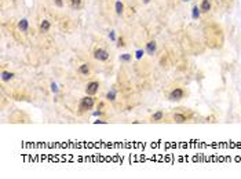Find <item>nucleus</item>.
<instances>
[{
    "label": "nucleus",
    "instance_id": "obj_12",
    "mask_svg": "<svg viewBox=\"0 0 241 179\" xmlns=\"http://www.w3.org/2000/svg\"><path fill=\"white\" fill-rule=\"evenodd\" d=\"M116 98H117V91H116L115 88H112V90H109V91L106 93V99H108L109 102H115Z\"/></svg>",
    "mask_w": 241,
    "mask_h": 179
},
{
    "label": "nucleus",
    "instance_id": "obj_4",
    "mask_svg": "<svg viewBox=\"0 0 241 179\" xmlns=\"http://www.w3.org/2000/svg\"><path fill=\"white\" fill-rule=\"evenodd\" d=\"M98 90H99V81L94 80V81H90V83H87L86 86V95H95L98 93Z\"/></svg>",
    "mask_w": 241,
    "mask_h": 179
},
{
    "label": "nucleus",
    "instance_id": "obj_25",
    "mask_svg": "<svg viewBox=\"0 0 241 179\" xmlns=\"http://www.w3.org/2000/svg\"><path fill=\"white\" fill-rule=\"evenodd\" d=\"M142 1H144L145 4H148V3H150V1H152V0H142Z\"/></svg>",
    "mask_w": 241,
    "mask_h": 179
},
{
    "label": "nucleus",
    "instance_id": "obj_22",
    "mask_svg": "<svg viewBox=\"0 0 241 179\" xmlns=\"http://www.w3.org/2000/svg\"><path fill=\"white\" fill-rule=\"evenodd\" d=\"M54 3L57 7H63V0H54Z\"/></svg>",
    "mask_w": 241,
    "mask_h": 179
},
{
    "label": "nucleus",
    "instance_id": "obj_17",
    "mask_svg": "<svg viewBox=\"0 0 241 179\" xmlns=\"http://www.w3.org/2000/svg\"><path fill=\"white\" fill-rule=\"evenodd\" d=\"M50 90H51V93L54 94V95H58V93H59V87H58L57 83H54V81L50 84Z\"/></svg>",
    "mask_w": 241,
    "mask_h": 179
},
{
    "label": "nucleus",
    "instance_id": "obj_26",
    "mask_svg": "<svg viewBox=\"0 0 241 179\" xmlns=\"http://www.w3.org/2000/svg\"><path fill=\"white\" fill-rule=\"evenodd\" d=\"M183 1H187V0H183Z\"/></svg>",
    "mask_w": 241,
    "mask_h": 179
},
{
    "label": "nucleus",
    "instance_id": "obj_9",
    "mask_svg": "<svg viewBox=\"0 0 241 179\" xmlns=\"http://www.w3.org/2000/svg\"><path fill=\"white\" fill-rule=\"evenodd\" d=\"M115 11L117 15H123V12H124V3L120 1V0H117L115 3Z\"/></svg>",
    "mask_w": 241,
    "mask_h": 179
},
{
    "label": "nucleus",
    "instance_id": "obj_16",
    "mask_svg": "<svg viewBox=\"0 0 241 179\" xmlns=\"http://www.w3.org/2000/svg\"><path fill=\"white\" fill-rule=\"evenodd\" d=\"M200 14H201L200 7L193 6V8H192V18H193V19H197V18H200Z\"/></svg>",
    "mask_w": 241,
    "mask_h": 179
},
{
    "label": "nucleus",
    "instance_id": "obj_8",
    "mask_svg": "<svg viewBox=\"0 0 241 179\" xmlns=\"http://www.w3.org/2000/svg\"><path fill=\"white\" fill-rule=\"evenodd\" d=\"M39 29H40V32H48L50 29H51V23H50V21L48 19H43L40 22V25H39Z\"/></svg>",
    "mask_w": 241,
    "mask_h": 179
},
{
    "label": "nucleus",
    "instance_id": "obj_1",
    "mask_svg": "<svg viewBox=\"0 0 241 179\" xmlns=\"http://www.w3.org/2000/svg\"><path fill=\"white\" fill-rule=\"evenodd\" d=\"M95 104H97L95 97H92V95H86L84 98H81L80 104H79V109H80V112H87V110L94 109Z\"/></svg>",
    "mask_w": 241,
    "mask_h": 179
},
{
    "label": "nucleus",
    "instance_id": "obj_18",
    "mask_svg": "<svg viewBox=\"0 0 241 179\" xmlns=\"http://www.w3.org/2000/svg\"><path fill=\"white\" fill-rule=\"evenodd\" d=\"M70 6L76 8V10H79L81 7V0H70Z\"/></svg>",
    "mask_w": 241,
    "mask_h": 179
},
{
    "label": "nucleus",
    "instance_id": "obj_15",
    "mask_svg": "<svg viewBox=\"0 0 241 179\" xmlns=\"http://www.w3.org/2000/svg\"><path fill=\"white\" fill-rule=\"evenodd\" d=\"M119 59H120V62H123V64H128V62H131L132 54H121L120 57H119Z\"/></svg>",
    "mask_w": 241,
    "mask_h": 179
},
{
    "label": "nucleus",
    "instance_id": "obj_19",
    "mask_svg": "<svg viewBox=\"0 0 241 179\" xmlns=\"http://www.w3.org/2000/svg\"><path fill=\"white\" fill-rule=\"evenodd\" d=\"M145 50H142V48H138L137 51H135V58H137V59H142V58H144V55H145Z\"/></svg>",
    "mask_w": 241,
    "mask_h": 179
},
{
    "label": "nucleus",
    "instance_id": "obj_13",
    "mask_svg": "<svg viewBox=\"0 0 241 179\" xmlns=\"http://www.w3.org/2000/svg\"><path fill=\"white\" fill-rule=\"evenodd\" d=\"M200 10H201V12H208L211 10V3H209V0H203V1H201Z\"/></svg>",
    "mask_w": 241,
    "mask_h": 179
},
{
    "label": "nucleus",
    "instance_id": "obj_21",
    "mask_svg": "<svg viewBox=\"0 0 241 179\" xmlns=\"http://www.w3.org/2000/svg\"><path fill=\"white\" fill-rule=\"evenodd\" d=\"M126 46V43H124V39H123V36H120L119 39H117V47H124Z\"/></svg>",
    "mask_w": 241,
    "mask_h": 179
},
{
    "label": "nucleus",
    "instance_id": "obj_2",
    "mask_svg": "<svg viewBox=\"0 0 241 179\" xmlns=\"http://www.w3.org/2000/svg\"><path fill=\"white\" fill-rule=\"evenodd\" d=\"M94 58H95L97 61H101V62H106V61L110 58V54L106 51L105 48L98 47V48L94 50Z\"/></svg>",
    "mask_w": 241,
    "mask_h": 179
},
{
    "label": "nucleus",
    "instance_id": "obj_3",
    "mask_svg": "<svg viewBox=\"0 0 241 179\" xmlns=\"http://www.w3.org/2000/svg\"><path fill=\"white\" fill-rule=\"evenodd\" d=\"M185 97V90L183 88H174L171 93L168 94V99H171V101H181V99H183Z\"/></svg>",
    "mask_w": 241,
    "mask_h": 179
},
{
    "label": "nucleus",
    "instance_id": "obj_23",
    "mask_svg": "<svg viewBox=\"0 0 241 179\" xmlns=\"http://www.w3.org/2000/svg\"><path fill=\"white\" fill-rule=\"evenodd\" d=\"M94 116H95V117H99V116H102V110H101V109L95 110V112H94Z\"/></svg>",
    "mask_w": 241,
    "mask_h": 179
},
{
    "label": "nucleus",
    "instance_id": "obj_7",
    "mask_svg": "<svg viewBox=\"0 0 241 179\" xmlns=\"http://www.w3.org/2000/svg\"><path fill=\"white\" fill-rule=\"evenodd\" d=\"M18 29H19L21 32H28L29 30V21L26 18H22V19L18 22Z\"/></svg>",
    "mask_w": 241,
    "mask_h": 179
},
{
    "label": "nucleus",
    "instance_id": "obj_14",
    "mask_svg": "<svg viewBox=\"0 0 241 179\" xmlns=\"http://www.w3.org/2000/svg\"><path fill=\"white\" fill-rule=\"evenodd\" d=\"M163 119H164V113H163L161 110H159V112H156V113L152 115V121H154V123L161 121Z\"/></svg>",
    "mask_w": 241,
    "mask_h": 179
},
{
    "label": "nucleus",
    "instance_id": "obj_6",
    "mask_svg": "<svg viewBox=\"0 0 241 179\" xmlns=\"http://www.w3.org/2000/svg\"><path fill=\"white\" fill-rule=\"evenodd\" d=\"M79 73L83 76H88L90 75V72H91V65L88 64V62H84V64H81L80 66H79Z\"/></svg>",
    "mask_w": 241,
    "mask_h": 179
},
{
    "label": "nucleus",
    "instance_id": "obj_20",
    "mask_svg": "<svg viewBox=\"0 0 241 179\" xmlns=\"http://www.w3.org/2000/svg\"><path fill=\"white\" fill-rule=\"evenodd\" d=\"M109 40L110 41H117V37H116V32H115V30H110V32H109Z\"/></svg>",
    "mask_w": 241,
    "mask_h": 179
},
{
    "label": "nucleus",
    "instance_id": "obj_10",
    "mask_svg": "<svg viewBox=\"0 0 241 179\" xmlns=\"http://www.w3.org/2000/svg\"><path fill=\"white\" fill-rule=\"evenodd\" d=\"M14 72H10V70H3L1 72V80L3 81H10L14 79Z\"/></svg>",
    "mask_w": 241,
    "mask_h": 179
},
{
    "label": "nucleus",
    "instance_id": "obj_24",
    "mask_svg": "<svg viewBox=\"0 0 241 179\" xmlns=\"http://www.w3.org/2000/svg\"><path fill=\"white\" fill-rule=\"evenodd\" d=\"M94 124H106L105 120H101V119H98V120H94Z\"/></svg>",
    "mask_w": 241,
    "mask_h": 179
},
{
    "label": "nucleus",
    "instance_id": "obj_11",
    "mask_svg": "<svg viewBox=\"0 0 241 179\" xmlns=\"http://www.w3.org/2000/svg\"><path fill=\"white\" fill-rule=\"evenodd\" d=\"M186 120H187V117H186V115H183V113H175V115H174V121L178 123V124L186 123Z\"/></svg>",
    "mask_w": 241,
    "mask_h": 179
},
{
    "label": "nucleus",
    "instance_id": "obj_5",
    "mask_svg": "<svg viewBox=\"0 0 241 179\" xmlns=\"http://www.w3.org/2000/svg\"><path fill=\"white\" fill-rule=\"evenodd\" d=\"M145 51H146L148 55H153V54H156V51H157V43H156L154 40L148 41V43H146V47H145Z\"/></svg>",
    "mask_w": 241,
    "mask_h": 179
}]
</instances>
